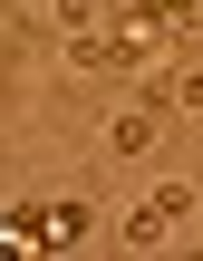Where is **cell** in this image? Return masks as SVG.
<instances>
[{
	"instance_id": "1",
	"label": "cell",
	"mask_w": 203,
	"mask_h": 261,
	"mask_svg": "<svg viewBox=\"0 0 203 261\" xmlns=\"http://www.w3.org/2000/svg\"><path fill=\"white\" fill-rule=\"evenodd\" d=\"M155 39H165V19L126 0V19H116V68H145V58H155Z\"/></svg>"
},
{
	"instance_id": "2",
	"label": "cell",
	"mask_w": 203,
	"mask_h": 261,
	"mask_svg": "<svg viewBox=\"0 0 203 261\" xmlns=\"http://www.w3.org/2000/svg\"><path fill=\"white\" fill-rule=\"evenodd\" d=\"M107 155H126V165H136V155H155V107H126V116L107 126Z\"/></svg>"
},
{
	"instance_id": "3",
	"label": "cell",
	"mask_w": 203,
	"mask_h": 261,
	"mask_svg": "<svg viewBox=\"0 0 203 261\" xmlns=\"http://www.w3.org/2000/svg\"><path fill=\"white\" fill-rule=\"evenodd\" d=\"M87 232H97V213H87L78 194H68V203H48V252H78Z\"/></svg>"
},
{
	"instance_id": "4",
	"label": "cell",
	"mask_w": 203,
	"mask_h": 261,
	"mask_svg": "<svg viewBox=\"0 0 203 261\" xmlns=\"http://www.w3.org/2000/svg\"><path fill=\"white\" fill-rule=\"evenodd\" d=\"M10 242H19V252H48V203H19V213H10Z\"/></svg>"
},
{
	"instance_id": "5",
	"label": "cell",
	"mask_w": 203,
	"mask_h": 261,
	"mask_svg": "<svg viewBox=\"0 0 203 261\" xmlns=\"http://www.w3.org/2000/svg\"><path fill=\"white\" fill-rule=\"evenodd\" d=\"M165 232H174V223H165V213H155V203H145V213H126V242H136V252H155V242H165Z\"/></svg>"
},
{
	"instance_id": "6",
	"label": "cell",
	"mask_w": 203,
	"mask_h": 261,
	"mask_svg": "<svg viewBox=\"0 0 203 261\" xmlns=\"http://www.w3.org/2000/svg\"><path fill=\"white\" fill-rule=\"evenodd\" d=\"M165 107H194L203 116V68H174V77H165Z\"/></svg>"
},
{
	"instance_id": "7",
	"label": "cell",
	"mask_w": 203,
	"mask_h": 261,
	"mask_svg": "<svg viewBox=\"0 0 203 261\" xmlns=\"http://www.w3.org/2000/svg\"><path fill=\"white\" fill-rule=\"evenodd\" d=\"M58 10H68V19H87V10H97V0H58Z\"/></svg>"
}]
</instances>
